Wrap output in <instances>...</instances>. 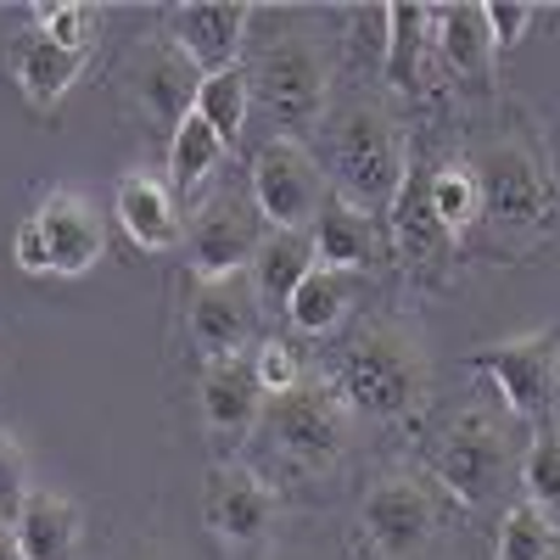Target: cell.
<instances>
[{
	"label": "cell",
	"mask_w": 560,
	"mask_h": 560,
	"mask_svg": "<svg viewBox=\"0 0 560 560\" xmlns=\"http://www.w3.org/2000/svg\"><path fill=\"white\" fill-rule=\"evenodd\" d=\"M230 147H224V140L191 113V118H185L174 135H168V185H174V191L179 197H191V191H202V185H208V174L219 168V158H224Z\"/></svg>",
	"instance_id": "cell-27"
},
{
	"label": "cell",
	"mask_w": 560,
	"mask_h": 560,
	"mask_svg": "<svg viewBox=\"0 0 560 560\" xmlns=\"http://www.w3.org/2000/svg\"><path fill=\"white\" fill-rule=\"evenodd\" d=\"M427 45H432V7H415V0L387 7V62H382L387 90L415 96L420 68H427Z\"/></svg>",
	"instance_id": "cell-24"
},
{
	"label": "cell",
	"mask_w": 560,
	"mask_h": 560,
	"mask_svg": "<svg viewBox=\"0 0 560 560\" xmlns=\"http://www.w3.org/2000/svg\"><path fill=\"white\" fill-rule=\"evenodd\" d=\"M331 382L353 415L398 427V420H415L432 398V353L404 319H376L342 348Z\"/></svg>",
	"instance_id": "cell-2"
},
{
	"label": "cell",
	"mask_w": 560,
	"mask_h": 560,
	"mask_svg": "<svg viewBox=\"0 0 560 560\" xmlns=\"http://www.w3.org/2000/svg\"><path fill=\"white\" fill-rule=\"evenodd\" d=\"M79 533H84L79 504L68 493H45V488H34L23 499L18 522H12V538H18L23 560H73Z\"/></svg>",
	"instance_id": "cell-21"
},
{
	"label": "cell",
	"mask_w": 560,
	"mask_h": 560,
	"mask_svg": "<svg viewBox=\"0 0 560 560\" xmlns=\"http://www.w3.org/2000/svg\"><path fill=\"white\" fill-rule=\"evenodd\" d=\"M488 34H493V51H510V45H522L538 7H527V0H488Z\"/></svg>",
	"instance_id": "cell-34"
},
{
	"label": "cell",
	"mask_w": 560,
	"mask_h": 560,
	"mask_svg": "<svg viewBox=\"0 0 560 560\" xmlns=\"http://www.w3.org/2000/svg\"><path fill=\"white\" fill-rule=\"evenodd\" d=\"M482 197V219H493L510 236H538L555 219V174L544 168V158L522 140H482L465 158Z\"/></svg>",
	"instance_id": "cell-5"
},
{
	"label": "cell",
	"mask_w": 560,
	"mask_h": 560,
	"mask_svg": "<svg viewBox=\"0 0 560 560\" xmlns=\"http://www.w3.org/2000/svg\"><path fill=\"white\" fill-rule=\"evenodd\" d=\"M471 370L493 376L510 415L549 420L555 393H560V331H527V337H510V342H488V348L471 353Z\"/></svg>",
	"instance_id": "cell-9"
},
{
	"label": "cell",
	"mask_w": 560,
	"mask_h": 560,
	"mask_svg": "<svg viewBox=\"0 0 560 560\" xmlns=\"http://www.w3.org/2000/svg\"><path fill=\"white\" fill-rule=\"evenodd\" d=\"M197 404H202V427L224 443H242L258 432V420L269 409V393L258 387V370L247 353L236 359H208L202 382H197Z\"/></svg>",
	"instance_id": "cell-16"
},
{
	"label": "cell",
	"mask_w": 560,
	"mask_h": 560,
	"mask_svg": "<svg viewBox=\"0 0 560 560\" xmlns=\"http://www.w3.org/2000/svg\"><path fill=\"white\" fill-rule=\"evenodd\" d=\"M387 219H393V253L404 258V269H409L415 280H438V275L448 269L459 236L432 213L427 179H420V174H404V185H398V197H393Z\"/></svg>",
	"instance_id": "cell-17"
},
{
	"label": "cell",
	"mask_w": 560,
	"mask_h": 560,
	"mask_svg": "<svg viewBox=\"0 0 560 560\" xmlns=\"http://www.w3.org/2000/svg\"><path fill=\"white\" fill-rule=\"evenodd\" d=\"M522 488H527V504H538L549 522H560V427L555 420L522 454Z\"/></svg>",
	"instance_id": "cell-30"
},
{
	"label": "cell",
	"mask_w": 560,
	"mask_h": 560,
	"mask_svg": "<svg viewBox=\"0 0 560 560\" xmlns=\"http://www.w3.org/2000/svg\"><path fill=\"white\" fill-rule=\"evenodd\" d=\"M96 23L102 12L84 7V0H62V7H34V34L57 39V45H73V51H90L96 39Z\"/></svg>",
	"instance_id": "cell-31"
},
{
	"label": "cell",
	"mask_w": 560,
	"mask_h": 560,
	"mask_svg": "<svg viewBox=\"0 0 560 560\" xmlns=\"http://www.w3.org/2000/svg\"><path fill=\"white\" fill-rule=\"evenodd\" d=\"M432 45L454 79L465 84H488L493 73V34H488V12L477 0H459V7H432Z\"/></svg>",
	"instance_id": "cell-20"
},
{
	"label": "cell",
	"mask_w": 560,
	"mask_h": 560,
	"mask_svg": "<svg viewBox=\"0 0 560 560\" xmlns=\"http://www.w3.org/2000/svg\"><path fill=\"white\" fill-rule=\"evenodd\" d=\"M314 258L319 269H342V275H364V269H376L382 258V230L370 213L359 208H342V202H325V213L314 219Z\"/></svg>",
	"instance_id": "cell-22"
},
{
	"label": "cell",
	"mask_w": 560,
	"mask_h": 560,
	"mask_svg": "<svg viewBox=\"0 0 560 560\" xmlns=\"http://www.w3.org/2000/svg\"><path fill=\"white\" fill-rule=\"evenodd\" d=\"M39 224L45 258H51V275H90L107 253V224L90 208L79 191H45L39 208L28 213Z\"/></svg>",
	"instance_id": "cell-15"
},
{
	"label": "cell",
	"mask_w": 560,
	"mask_h": 560,
	"mask_svg": "<svg viewBox=\"0 0 560 560\" xmlns=\"http://www.w3.org/2000/svg\"><path fill=\"white\" fill-rule=\"evenodd\" d=\"M549 560H560V549H555V555H549Z\"/></svg>",
	"instance_id": "cell-37"
},
{
	"label": "cell",
	"mask_w": 560,
	"mask_h": 560,
	"mask_svg": "<svg viewBox=\"0 0 560 560\" xmlns=\"http://www.w3.org/2000/svg\"><path fill=\"white\" fill-rule=\"evenodd\" d=\"M28 493H34V482H28V454H23V443H18L12 432H0V527L18 522V510H23Z\"/></svg>",
	"instance_id": "cell-33"
},
{
	"label": "cell",
	"mask_w": 560,
	"mask_h": 560,
	"mask_svg": "<svg viewBox=\"0 0 560 560\" xmlns=\"http://www.w3.org/2000/svg\"><path fill=\"white\" fill-rule=\"evenodd\" d=\"M202 516H208V527L224 544L253 549V544H264L280 527V499H275V488L253 471V465H230L224 459L202 482Z\"/></svg>",
	"instance_id": "cell-13"
},
{
	"label": "cell",
	"mask_w": 560,
	"mask_h": 560,
	"mask_svg": "<svg viewBox=\"0 0 560 560\" xmlns=\"http://www.w3.org/2000/svg\"><path fill=\"white\" fill-rule=\"evenodd\" d=\"M560 549V533L555 522L544 516L538 504H510L504 522H499V544H493V560H549Z\"/></svg>",
	"instance_id": "cell-28"
},
{
	"label": "cell",
	"mask_w": 560,
	"mask_h": 560,
	"mask_svg": "<svg viewBox=\"0 0 560 560\" xmlns=\"http://www.w3.org/2000/svg\"><path fill=\"white\" fill-rule=\"evenodd\" d=\"M0 560H23V549H18L12 527H0Z\"/></svg>",
	"instance_id": "cell-36"
},
{
	"label": "cell",
	"mask_w": 560,
	"mask_h": 560,
	"mask_svg": "<svg viewBox=\"0 0 560 560\" xmlns=\"http://www.w3.org/2000/svg\"><path fill=\"white\" fill-rule=\"evenodd\" d=\"M510 465H516V438H510L504 415L493 409H459L432 443V477L459 499V504H488L499 499Z\"/></svg>",
	"instance_id": "cell-6"
},
{
	"label": "cell",
	"mask_w": 560,
	"mask_h": 560,
	"mask_svg": "<svg viewBox=\"0 0 560 560\" xmlns=\"http://www.w3.org/2000/svg\"><path fill=\"white\" fill-rule=\"evenodd\" d=\"M197 118L224 140V147H236V140L247 135V118H253V84H247V68L208 73L202 90H197Z\"/></svg>",
	"instance_id": "cell-26"
},
{
	"label": "cell",
	"mask_w": 560,
	"mask_h": 560,
	"mask_svg": "<svg viewBox=\"0 0 560 560\" xmlns=\"http://www.w3.org/2000/svg\"><path fill=\"white\" fill-rule=\"evenodd\" d=\"M319 168L331 185V202L359 213H387L409 174L404 135L393 113L370 96H342L319 118Z\"/></svg>",
	"instance_id": "cell-1"
},
{
	"label": "cell",
	"mask_w": 560,
	"mask_h": 560,
	"mask_svg": "<svg viewBox=\"0 0 560 560\" xmlns=\"http://www.w3.org/2000/svg\"><path fill=\"white\" fill-rule=\"evenodd\" d=\"M359 292V275H342V269H314L303 287L292 292L287 303V319H292V331L303 337H325V331H337L348 303Z\"/></svg>",
	"instance_id": "cell-25"
},
{
	"label": "cell",
	"mask_w": 560,
	"mask_h": 560,
	"mask_svg": "<svg viewBox=\"0 0 560 560\" xmlns=\"http://www.w3.org/2000/svg\"><path fill=\"white\" fill-rule=\"evenodd\" d=\"M197 90H202V68L179 51L174 34H152V39L129 57V96H135V113L147 118V129H158L163 140L197 113Z\"/></svg>",
	"instance_id": "cell-11"
},
{
	"label": "cell",
	"mask_w": 560,
	"mask_h": 560,
	"mask_svg": "<svg viewBox=\"0 0 560 560\" xmlns=\"http://www.w3.org/2000/svg\"><path fill=\"white\" fill-rule=\"evenodd\" d=\"M247 28H253L247 0H191V7H174V18H168V34L202 68V79L224 73V68H242Z\"/></svg>",
	"instance_id": "cell-14"
},
{
	"label": "cell",
	"mask_w": 560,
	"mask_h": 560,
	"mask_svg": "<svg viewBox=\"0 0 560 560\" xmlns=\"http://www.w3.org/2000/svg\"><path fill=\"white\" fill-rule=\"evenodd\" d=\"M427 197H432V213L454 230V236H465L477 219H482V197H477V179L465 163H443L438 174H427Z\"/></svg>",
	"instance_id": "cell-29"
},
{
	"label": "cell",
	"mask_w": 560,
	"mask_h": 560,
	"mask_svg": "<svg viewBox=\"0 0 560 560\" xmlns=\"http://www.w3.org/2000/svg\"><path fill=\"white\" fill-rule=\"evenodd\" d=\"M258 298L247 287V275H224V280H197L191 303H185V331H191V348L208 359H236L258 348Z\"/></svg>",
	"instance_id": "cell-12"
},
{
	"label": "cell",
	"mask_w": 560,
	"mask_h": 560,
	"mask_svg": "<svg viewBox=\"0 0 560 560\" xmlns=\"http://www.w3.org/2000/svg\"><path fill=\"white\" fill-rule=\"evenodd\" d=\"M247 359H253V370H258V387H264L269 398L292 393V387L308 376L303 359H298V348H292V342H280V337H258V348H253Z\"/></svg>",
	"instance_id": "cell-32"
},
{
	"label": "cell",
	"mask_w": 560,
	"mask_h": 560,
	"mask_svg": "<svg viewBox=\"0 0 560 560\" xmlns=\"http://www.w3.org/2000/svg\"><path fill=\"white\" fill-rule=\"evenodd\" d=\"M319 269L314 258V236L308 230H269L258 242L253 264H247V287L258 298V308H287L292 292Z\"/></svg>",
	"instance_id": "cell-19"
},
{
	"label": "cell",
	"mask_w": 560,
	"mask_h": 560,
	"mask_svg": "<svg viewBox=\"0 0 560 560\" xmlns=\"http://www.w3.org/2000/svg\"><path fill=\"white\" fill-rule=\"evenodd\" d=\"M269 236V224L253 202V191L242 185H219L208 191L191 219H185V264H191L197 280H224V275H247L258 242Z\"/></svg>",
	"instance_id": "cell-7"
},
{
	"label": "cell",
	"mask_w": 560,
	"mask_h": 560,
	"mask_svg": "<svg viewBox=\"0 0 560 560\" xmlns=\"http://www.w3.org/2000/svg\"><path fill=\"white\" fill-rule=\"evenodd\" d=\"M247 84L253 113H264L275 135L303 140V129H319L325 107H331V57L308 28H287L247 62Z\"/></svg>",
	"instance_id": "cell-3"
},
{
	"label": "cell",
	"mask_w": 560,
	"mask_h": 560,
	"mask_svg": "<svg viewBox=\"0 0 560 560\" xmlns=\"http://www.w3.org/2000/svg\"><path fill=\"white\" fill-rule=\"evenodd\" d=\"M12 258L23 275H51V258H45V242H39V224L23 219L18 224V236H12Z\"/></svg>",
	"instance_id": "cell-35"
},
{
	"label": "cell",
	"mask_w": 560,
	"mask_h": 560,
	"mask_svg": "<svg viewBox=\"0 0 560 560\" xmlns=\"http://www.w3.org/2000/svg\"><path fill=\"white\" fill-rule=\"evenodd\" d=\"M443 527V510L427 482L415 477H382L359 504V533L376 560H415Z\"/></svg>",
	"instance_id": "cell-10"
},
{
	"label": "cell",
	"mask_w": 560,
	"mask_h": 560,
	"mask_svg": "<svg viewBox=\"0 0 560 560\" xmlns=\"http://www.w3.org/2000/svg\"><path fill=\"white\" fill-rule=\"evenodd\" d=\"M90 51H73V45H57V39H45V34H28L23 39V51H18V90L28 96V107H57L73 79L84 73Z\"/></svg>",
	"instance_id": "cell-23"
},
{
	"label": "cell",
	"mask_w": 560,
	"mask_h": 560,
	"mask_svg": "<svg viewBox=\"0 0 560 560\" xmlns=\"http://www.w3.org/2000/svg\"><path fill=\"white\" fill-rule=\"evenodd\" d=\"M113 213L124 224V236L135 247H147V253H168L185 242V213L174 202V185L163 174H147V168H135L118 179V197H113Z\"/></svg>",
	"instance_id": "cell-18"
},
{
	"label": "cell",
	"mask_w": 560,
	"mask_h": 560,
	"mask_svg": "<svg viewBox=\"0 0 560 560\" xmlns=\"http://www.w3.org/2000/svg\"><path fill=\"white\" fill-rule=\"evenodd\" d=\"M258 432L269 438V448L292 465V471H331V465L348 454L353 438V409L337 393L331 376H303L292 393L269 398Z\"/></svg>",
	"instance_id": "cell-4"
},
{
	"label": "cell",
	"mask_w": 560,
	"mask_h": 560,
	"mask_svg": "<svg viewBox=\"0 0 560 560\" xmlns=\"http://www.w3.org/2000/svg\"><path fill=\"white\" fill-rule=\"evenodd\" d=\"M247 191H253L269 230H314V219L331 202V185H325L319 158L303 140H287V135H269L253 152Z\"/></svg>",
	"instance_id": "cell-8"
}]
</instances>
